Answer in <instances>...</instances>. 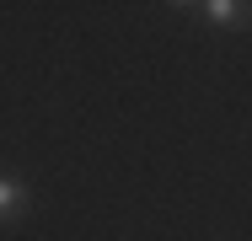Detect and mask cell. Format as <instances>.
Masks as SVG:
<instances>
[{
  "instance_id": "obj_1",
  "label": "cell",
  "mask_w": 252,
  "mask_h": 241,
  "mask_svg": "<svg viewBox=\"0 0 252 241\" xmlns=\"http://www.w3.org/2000/svg\"><path fill=\"white\" fill-rule=\"evenodd\" d=\"M199 11L209 27H225V32H242L252 22V0H199Z\"/></svg>"
},
{
  "instance_id": "obj_3",
  "label": "cell",
  "mask_w": 252,
  "mask_h": 241,
  "mask_svg": "<svg viewBox=\"0 0 252 241\" xmlns=\"http://www.w3.org/2000/svg\"><path fill=\"white\" fill-rule=\"evenodd\" d=\"M166 5H183V11H193V5H199V0H166Z\"/></svg>"
},
{
  "instance_id": "obj_2",
  "label": "cell",
  "mask_w": 252,
  "mask_h": 241,
  "mask_svg": "<svg viewBox=\"0 0 252 241\" xmlns=\"http://www.w3.org/2000/svg\"><path fill=\"white\" fill-rule=\"evenodd\" d=\"M27 209H32L27 182H22V177H0V225H16Z\"/></svg>"
}]
</instances>
